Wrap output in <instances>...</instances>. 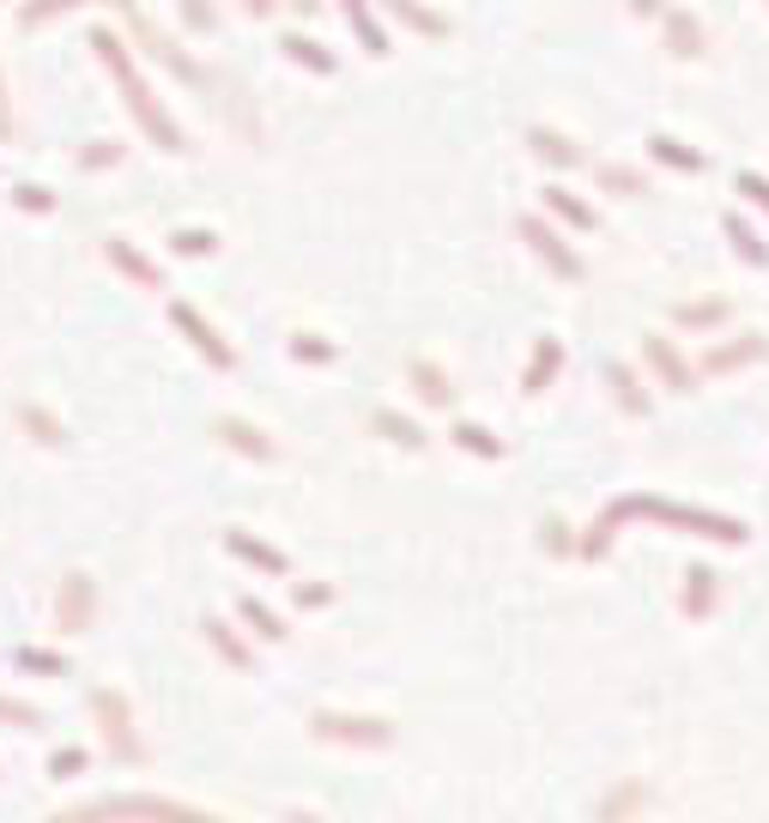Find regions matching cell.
Instances as JSON below:
<instances>
[{
  "mask_svg": "<svg viewBox=\"0 0 769 823\" xmlns=\"http://www.w3.org/2000/svg\"><path fill=\"white\" fill-rule=\"evenodd\" d=\"M219 823L207 812H195V805H176V800H146V793H127V800H104V805H85V812H67L55 823Z\"/></svg>",
  "mask_w": 769,
  "mask_h": 823,
  "instance_id": "1",
  "label": "cell"
},
{
  "mask_svg": "<svg viewBox=\"0 0 769 823\" xmlns=\"http://www.w3.org/2000/svg\"><path fill=\"white\" fill-rule=\"evenodd\" d=\"M310 732L328 744H352V751H388L394 744V727L382 715H340V709H315L310 715Z\"/></svg>",
  "mask_w": 769,
  "mask_h": 823,
  "instance_id": "2",
  "label": "cell"
},
{
  "mask_svg": "<svg viewBox=\"0 0 769 823\" xmlns=\"http://www.w3.org/2000/svg\"><path fill=\"white\" fill-rule=\"evenodd\" d=\"M92 715H97V727H104V744H110V757L115 763H146V739L134 732V709H127V697L122 690H92Z\"/></svg>",
  "mask_w": 769,
  "mask_h": 823,
  "instance_id": "3",
  "label": "cell"
},
{
  "mask_svg": "<svg viewBox=\"0 0 769 823\" xmlns=\"http://www.w3.org/2000/svg\"><path fill=\"white\" fill-rule=\"evenodd\" d=\"M619 514H655V521H673V527H697V533H715L727 539V545H739L746 539V527L727 521V514H703V509H678V503H655V497H624Z\"/></svg>",
  "mask_w": 769,
  "mask_h": 823,
  "instance_id": "4",
  "label": "cell"
},
{
  "mask_svg": "<svg viewBox=\"0 0 769 823\" xmlns=\"http://www.w3.org/2000/svg\"><path fill=\"white\" fill-rule=\"evenodd\" d=\"M61 629L67 636H80V629H92L97 617V600H92V575H67V587H61Z\"/></svg>",
  "mask_w": 769,
  "mask_h": 823,
  "instance_id": "5",
  "label": "cell"
},
{
  "mask_svg": "<svg viewBox=\"0 0 769 823\" xmlns=\"http://www.w3.org/2000/svg\"><path fill=\"white\" fill-rule=\"evenodd\" d=\"M643 805H648V788L631 775V781H619V788L600 800V823H631L636 812H643Z\"/></svg>",
  "mask_w": 769,
  "mask_h": 823,
  "instance_id": "6",
  "label": "cell"
},
{
  "mask_svg": "<svg viewBox=\"0 0 769 823\" xmlns=\"http://www.w3.org/2000/svg\"><path fill=\"white\" fill-rule=\"evenodd\" d=\"M521 230H528V237H533V242H540V254H545V261H551V267H558V273H563V279H582V261H575V254H570V249H563V237H551V230L540 225V218H521Z\"/></svg>",
  "mask_w": 769,
  "mask_h": 823,
  "instance_id": "7",
  "label": "cell"
},
{
  "mask_svg": "<svg viewBox=\"0 0 769 823\" xmlns=\"http://www.w3.org/2000/svg\"><path fill=\"white\" fill-rule=\"evenodd\" d=\"M207 642H212V648H219V654H225V666H237V673H249V666H254V654H249V642H242V636H237V629H230V624H225V617H207Z\"/></svg>",
  "mask_w": 769,
  "mask_h": 823,
  "instance_id": "8",
  "label": "cell"
},
{
  "mask_svg": "<svg viewBox=\"0 0 769 823\" xmlns=\"http://www.w3.org/2000/svg\"><path fill=\"white\" fill-rule=\"evenodd\" d=\"M715 582H721V575H715V570H703V563L685 575V617H703V612H715V594H721Z\"/></svg>",
  "mask_w": 769,
  "mask_h": 823,
  "instance_id": "9",
  "label": "cell"
},
{
  "mask_svg": "<svg viewBox=\"0 0 769 823\" xmlns=\"http://www.w3.org/2000/svg\"><path fill=\"white\" fill-rule=\"evenodd\" d=\"M648 364L666 376V388H678V394H690V369H685V357L673 352L666 340H648Z\"/></svg>",
  "mask_w": 769,
  "mask_h": 823,
  "instance_id": "10",
  "label": "cell"
},
{
  "mask_svg": "<svg viewBox=\"0 0 769 823\" xmlns=\"http://www.w3.org/2000/svg\"><path fill=\"white\" fill-rule=\"evenodd\" d=\"M455 442H460V448H472V455H485V460L503 455V442H497L491 430H479V424H455Z\"/></svg>",
  "mask_w": 769,
  "mask_h": 823,
  "instance_id": "11",
  "label": "cell"
},
{
  "mask_svg": "<svg viewBox=\"0 0 769 823\" xmlns=\"http://www.w3.org/2000/svg\"><path fill=\"white\" fill-rule=\"evenodd\" d=\"M230 551H237V558H249V563H261V570H285V558H279L273 545H254V539H242V533H230Z\"/></svg>",
  "mask_w": 769,
  "mask_h": 823,
  "instance_id": "12",
  "label": "cell"
},
{
  "mask_svg": "<svg viewBox=\"0 0 769 823\" xmlns=\"http://www.w3.org/2000/svg\"><path fill=\"white\" fill-rule=\"evenodd\" d=\"M558 364H563V345H558V340H545V345H540V357H533V369H528V394H540V388H545V376H551Z\"/></svg>",
  "mask_w": 769,
  "mask_h": 823,
  "instance_id": "13",
  "label": "cell"
},
{
  "mask_svg": "<svg viewBox=\"0 0 769 823\" xmlns=\"http://www.w3.org/2000/svg\"><path fill=\"white\" fill-rule=\"evenodd\" d=\"M606 382L619 388V400H624V412H648V400L636 394V382H631V369L624 364H606Z\"/></svg>",
  "mask_w": 769,
  "mask_h": 823,
  "instance_id": "14",
  "label": "cell"
},
{
  "mask_svg": "<svg viewBox=\"0 0 769 823\" xmlns=\"http://www.w3.org/2000/svg\"><path fill=\"white\" fill-rule=\"evenodd\" d=\"M619 521H624V514L619 509H612V514H600V521H594V533H588V558H600V551H612V539H619Z\"/></svg>",
  "mask_w": 769,
  "mask_h": 823,
  "instance_id": "15",
  "label": "cell"
},
{
  "mask_svg": "<svg viewBox=\"0 0 769 823\" xmlns=\"http://www.w3.org/2000/svg\"><path fill=\"white\" fill-rule=\"evenodd\" d=\"M242 617H249V624H254V636H267V642H279V636H285V624H279V617L267 612L261 600H242Z\"/></svg>",
  "mask_w": 769,
  "mask_h": 823,
  "instance_id": "16",
  "label": "cell"
},
{
  "mask_svg": "<svg viewBox=\"0 0 769 823\" xmlns=\"http://www.w3.org/2000/svg\"><path fill=\"white\" fill-rule=\"evenodd\" d=\"M413 376L425 382V388H418V394H425V400H437V406L448 400V376H443L437 364H413Z\"/></svg>",
  "mask_w": 769,
  "mask_h": 823,
  "instance_id": "17",
  "label": "cell"
},
{
  "mask_svg": "<svg viewBox=\"0 0 769 823\" xmlns=\"http://www.w3.org/2000/svg\"><path fill=\"white\" fill-rule=\"evenodd\" d=\"M19 666H24V673H49V678L67 673V660H61V654H43V648H24V654H19Z\"/></svg>",
  "mask_w": 769,
  "mask_h": 823,
  "instance_id": "18",
  "label": "cell"
},
{
  "mask_svg": "<svg viewBox=\"0 0 769 823\" xmlns=\"http://www.w3.org/2000/svg\"><path fill=\"white\" fill-rule=\"evenodd\" d=\"M80 769H85V751H80V744H67V751H55V757H49V775H55V781L80 775Z\"/></svg>",
  "mask_w": 769,
  "mask_h": 823,
  "instance_id": "19",
  "label": "cell"
},
{
  "mask_svg": "<svg viewBox=\"0 0 769 823\" xmlns=\"http://www.w3.org/2000/svg\"><path fill=\"white\" fill-rule=\"evenodd\" d=\"M746 357H763V340H746V345H734V352H715L709 369H734V364H746Z\"/></svg>",
  "mask_w": 769,
  "mask_h": 823,
  "instance_id": "20",
  "label": "cell"
},
{
  "mask_svg": "<svg viewBox=\"0 0 769 823\" xmlns=\"http://www.w3.org/2000/svg\"><path fill=\"white\" fill-rule=\"evenodd\" d=\"M376 424H382V430H388L394 436V442H425V436H418V424H406V418H394V412H376Z\"/></svg>",
  "mask_w": 769,
  "mask_h": 823,
  "instance_id": "21",
  "label": "cell"
},
{
  "mask_svg": "<svg viewBox=\"0 0 769 823\" xmlns=\"http://www.w3.org/2000/svg\"><path fill=\"white\" fill-rule=\"evenodd\" d=\"M533 146H540V152H545V158H558V164H570V158H575V146H570V139H558V134H545V127H533Z\"/></svg>",
  "mask_w": 769,
  "mask_h": 823,
  "instance_id": "22",
  "label": "cell"
},
{
  "mask_svg": "<svg viewBox=\"0 0 769 823\" xmlns=\"http://www.w3.org/2000/svg\"><path fill=\"white\" fill-rule=\"evenodd\" d=\"M0 720H12V727H37L43 715H37L31 702H19V697H0Z\"/></svg>",
  "mask_w": 769,
  "mask_h": 823,
  "instance_id": "23",
  "label": "cell"
},
{
  "mask_svg": "<svg viewBox=\"0 0 769 823\" xmlns=\"http://www.w3.org/2000/svg\"><path fill=\"white\" fill-rule=\"evenodd\" d=\"M727 230H734V242H739V254H751V261H769V249H763V242H758V237H751V230H746V225H739V218H727Z\"/></svg>",
  "mask_w": 769,
  "mask_h": 823,
  "instance_id": "24",
  "label": "cell"
},
{
  "mask_svg": "<svg viewBox=\"0 0 769 823\" xmlns=\"http://www.w3.org/2000/svg\"><path fill=\"white\" fill-rule=\"evenodd\" d=\"M673 49H678V55H697V24H690L685 12L673 19Z\"/></svg>",
  "mask_w": 769,
  "mask_h": 823,
  "instance_id": "25",
  "label": "cell"
},
{
  "mask_svg": "<svg viewBox=\"0 0 769 823\" xmlns=\"http://www.w3.org/2000/svg\"><path fill=\"white\" fill-rule=\"evenodd\" d=\"M225 436H230V442H237V448H249V455H273V448H267V442H261V436H254V430H242V424H225Z\"/></svg>",
  "mask_w": 769,
  "mask_h": 823,
  "instance_id": "26",
  "label": "cell"
},
{
  "mask_svg": "<svg viewBox=\"0 0 769 823\" xmlns=\"http://www.w3.org/2000/svg\"><path fill=\"white\" fill-rule=\"evenodd\" d=\"M655 152H661L666 164H685V170H697V164H703L697 152H678V139H655Z\"/></svg>",
  "mask_w": 769,
  "mask_h": 823,
  "instance_id": "27",
  "label": "cell"
},
{
  "mask_svg": "<svg viewBox=\"0 0 769 823\" xmlns=\"http://www.w3.org/2000/svg\"><path fill=\"white\" fill-rule=\"evenodd\" d=\"M685 321H721L727 315V303H690V309H678Z\"/></svg>",
  "mask_w": 769,
  "mask_h": 823,
  "instance_id": "28",
  "label": "cell"
},
{
  "mask_svg": "<svg viewBox=\"0 0 769 823\" xmlns=\"http://www.w3.org/2000/svg\"><path fill=\"white\" fill-rule=\"evenodd\" d=\"M551 206H558L563 218H575V225H594V212H588V206H575V200H558V195H551Z\"/></svg>",
  "mask_w": 769,
  "mask_h": 823,
  "instance_id": "29",
  "label": "cell"
},
{
  "mask_svg": "<svg viewBox=\"0 0 769 823\" xmlns=\"http://www.w3.org/2000/svg\"><path fill=\"white\" fill-rule=\"evenodd\" d=\"M563 533H570L563 521H545V545H551V551H570V539H563Z\"/></svg>",
  "mask_w": 769,
  "mask_h": 823,
  "instance_id": "30",
  "label": "cell"
},
{
  "mask_svg": "<svg viewBox=\"0 0 769 823\" xmlns=\"http://www.w3.org/2000/svg\"><path fill=\"white\" fill-rule=\"evenodd\" d=\"M600 183H619V188H636V170H619V164H612V170H600Z\"/></svg>",
  "mask_w": 769,
  "mask_h": 823,
  "instance_id": "31",
  "label": "cell"
},
{
  "mask_svg": "<svg viewBox=\"0 0 769 823\" xmlns=\"http://www.w3.org/2000/svg\"><path fill=\"white\" fill-rule=\"evenodd\" d=\"M739 188H746V195H758V200L769 206V183H758V176H746V183H739Z\"/></svg>",
  "mask_w": 769,
  "mask_h": 823,
  "instance_id": "32",
  "label": "cell"
},
{
  "mask_svg": "<svg viewBox=\"0 0 769 823\" xmlns=\"http://www.w3.org/2000/svg\"><path fill=\"white\" fill-rule=\"evenodd\" d=\"M285 823H322L315 812H285Z\"/></svg>",
  "mask_w": 769,
  "mask_h": 823,
  "instance_id": "33",
  "label": "cell"
},
{
  "mask_svg": "<svg viewBox=\"0 0 769 823\" xmlns=\"http://www.w3.org/2000/svg\"><path fill=\"white\" fill-rule=\"evenodd\" d=\"M661 7V0H636V12H655Z\"/></svg>",
  "mask_w": 769,
  "mask_h": 823,
  "instance_id": "34",
  "label": "cell"
}]
</instances>
